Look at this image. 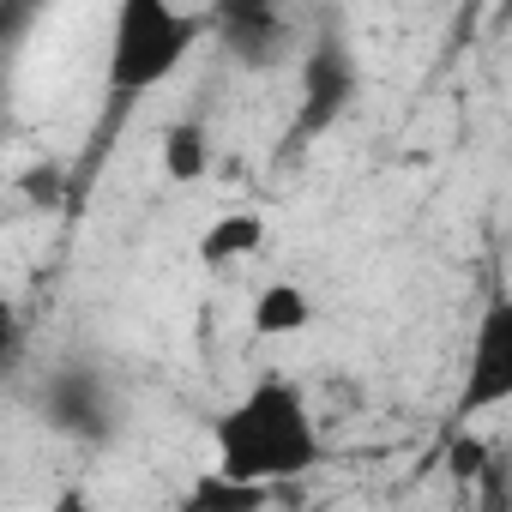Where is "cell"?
<instances>
[{
	"label": "cell",
	"instance_id": "9c48e42d",
	"mask_svg": "<svg viewBox=\"0 0 512 512\" xmlns=\"http://www.w3.org/2000/svg\"><path fill=\"white\" fill-rule=\"evenodd\" d=\"M157 163H163V181H175V187H193V181H205L211 175V133H205V121H169L163 127V139H157Z\"/></svg>",
	"mask_w": 512,
	"mask_h": 512
},
{
	"label": "cell",
	"instance_id": "30bf717a",
	"mask_svg": "<svg viewBox=\"0 0 512 512\" xmlns=\"http://www.w3.org/2000/svg\"><path fill=\"white\" fill-rule=\"evenodd\" d=\"M266 506H272V488L235 482L223 470H199L181 494V512H266Z\"/></svg>",
	"mask_w": 512,
	"mask_h": 512
},
{
	"label": "cell",
	"instance_id": "52a82bcc",
	"mask_svg": "<svg viewBox=\"0 0 512 512\" xmlns=\"http://www.w3.org/2000/svg\"><path fill=\"white\" fill-rule=\"evenodd\" d=\"M211 25L223 31L229 55L241 67H278L284 61V19L272 7H241V13L229 7V13H211Z\"/></svg>",
	"mask_w": 512,
	"mask_h": 512
},
{
	"label": "cell",
	"instance_id": "3957f363",
	"mask_svg": "<svg viewBox=\"0 0 512 512\" xmlns=\"http://www.w3.org/2000/svg\"><path fill=\"white\" fill-rule=\"evenodd\" d=\"M506 404H512V296H494L470 326V350L458 374V422L494 416Z\"/></svg>",
	"mask_w": 512,
	"mask_h": 512
},
{
	"label": "cell",
	"instance_id": "8fae6325",
	"mask_svg": "<svg viewBox=\"0 0 512 512\" xmlns=\"http://www.w3.org/2000/svg\"><path fill=\"white\" fill-rule=\"evenodd\" d=\"M446 470H452V482H464V488H482V482L494 476V452H488V440L458 428V434L446 440Z\"/></svg>",
	"mask_w": 512,
	"mask_h": 512
},
{
	"label": "cell",
	"instance_id": "ba28073f",
	"mask_svg": "<svg viewBox=\"0 0 512 512\" xmlns=\"http://www.w3.org/2000/svg\"><path fill=\"white\" fill-rule=\"evenodd\" d=\"M247 326L260 338H302L314 326V296L290 278H272L253 290V308H247Z\"/></svg>",
	"mask_w": 512,
	"mask_h": 512
},
{
	"label": "cell",
	"instance_id": "8992f818",
	"mask_svg": "<svg viewBox=\"0 0 512 512\" xmlns=\"http://www.w3.org/2000/svg\"><path fill=\"white\" fill-rule=\"evenodd\" d=\"M260 247H266V217H260V211H223V217H211V223L199 229L193 260H199L205 272H229V266H247Z\"/></svg>",
	"mask_w": 512,
	"mask_h": 512
},
{
	"label": "cell",
	"instance_id": "5b68a950",
	"mask_svg": "<svg viewBox=\"0 0 512 512\" xmlns=\"http://www.w3.org/2000/svg\"><path fill=\"white\" fill-rule=\"evenodd\" d=\"M49 422L55 428H67V434H85V440H103L109 434V386L97 380V374H61L55 386H49Z\"/></svg>",
	"mask_w": 512,
	"mask_h": 512
},
{
	"label": "cell",
	"instance_id": "7a4b0ae2",
	"mask_svg": "<svg viewBox=\"0 0 512 512\" xmlns=\"http://www.w3.org/2000/svg\"><path fill=\"white\" fill-rule=\"evenodd\" d=\"M205 31H211L205 13L169 7V0H121V13L109 25V91L145 97L169 85Z\"/></svg>",
	"mask_w": 512,
	"mask_h": 512
},
{
	"label": "cell",
	"instance_id": "7c38bea8",
	"mask_svg": "<svg viewBox=\"0 0 512 512\" xmlns=\"http://www.w3.org/2000/svg\"><path fill=\"white\" fill-rule=\"evenodd\" d=\"M49 512H103V506H97V500H91V494H85L79 482H67V488H61V494L49 500Z\"/></svg>",
	"mask_w": 512,
	"mask_h": 512
},
{
	"label": "cell",
	"instance_id": "6da1fadb",
	"mask_svg": "<svg viewBox=\"0 0 512 512\" xmlns=\"http://www.w3.org/2000/svg\"><path fill=\"white\" fill-rule=\"evenodd\" d=\"M320 464H326V434L308 392L290 374H260L211 422V470L235 482L278 488L314 476Z\"/></svg>",
	"mask_w": 512,
	"mask_h": 512
},
{
	"label": "cell",
	"instance_id": "277c9868",
	"mask_svg": "<svg viewBox=\"0 0 512 512\" xmlns=\"http://www.w3.org/2000/svg\"><path fill=\"white\" fill-rule=\"evenodd\" d=\"M356 97V61L344 49H314L302 61V133H320L344 115V103Z\"/></svg>",
	"mask_w": 512,
	"mask_h": 512
}]
</instances>
